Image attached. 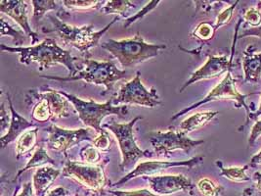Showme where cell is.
Here are the masks:
<instances>
[{"mask_svg": "<svg viewBox=\"0 0 261 196\" xmlns=\"http://www.w3.org/2000/svg\"><path fill=\"white\" fill-rule=\"evenodd\" d=\"M0 48L3 52L19 53L20 62L24 65L36 62L39 66V71L49 69L52 65L61 64L68 69L69 77L74 76L79 72L74 64L79 59L71 55L70 50L61 47L53 38H46L38 44L28 47H11L1 44Z\"/></svg>", "mask_w": 261, "mask_h": 196, "instance_id": "cell-1", "label": "cell"}, {"mask_svg": "<svg viewBox=\"0 0 261 196\" xmlns=\"http://www.w3.org/2000/svg\"><path fill=\"white\" fill-rule=\"evenodd\" d=\"M48 18L53 26L52 30L43 31L44 33H55L65 45L77 49L84 58L91 56V49L99 44L101 37L106 34L111 27L118 22L119 16H116L113 21L100 31H94L93 24H85L83 27H76L62 22L59 18L54 15H48Z\"/></svg>", "mask_w": 261, "mask_h": 196, "instance_id": "cell-2", "label": "cell"}, {"mask_svg": "<svg viewBox=\"0 0 261 196\" xmlns=\"http://www.w3.org/2000/svg\"><path fill=\"white\" fill-rule=\"evenodd\" d=\"M101 47L111 53L125 69L156 57L162 50L166 48V45L147 42L140 34H136L131 38L108 39L101 44Z\"/></svg>", "mask_w": 261, "mask_h": 196, "instance_id": "cell-3", "label": "cell"}, {"mask_svg": "<svg viewBox=\"0 0 261 196\" xmlns=\"http://www.w3.org/2000/svg\"><path fill=\"white\" fill-rule=\"evenodd\" d=\"M84 65L83 70L79 71L74 76L71 77H54V76H40L43 79L52 80L56 82H73V81H83L87 84H92L96 86H105V91L102 92V95H106L108 92L112 91L114 86L122 79L126 77L127 72L124 70H119L116 64L112 61H97L89 58H83Z\"/></svg>", "mask_w": 261, "mask_h": 196, "instance_id": "cell-4", "label": "cell"}, {"mask_svg": "<svg viewBox=\"0 0 261 196\" xmlns=\"http://www.w3.org/2000/svg\"><path fill=\"white\" fill-rule=\"evenodd\" d=\"M59 91L72 104L83 125L94 130L97 134L103 132L102 121L104 118L112 115H116L119 118H125L129 112L127 105L115 106L113 104V97L105 103H97L92 98L89 100H83L63 90Z\"/></svg>", "mask_w": 261, "mask_h": 196, "instance_id": "cell-5", "label": "cell"}, {"mask_svg": "<svg viewBox=\"0 0 261 196\" xmlns=\"http://www.w3.org/2000/svg\"><path fill=\"white\" fill-rule=\"evenodd\" d=\"M109 161L102 164H88L83 161L68 160L62 169V176L71 179L83 188L99 196L105 195L108 185L105 166Z\"/></svg>", "mask_w": 261, "mask_h": 196, "instance_id": "cell-6", "label": "cell"}, {"mask_svg": "<svg viewBox=\"0 0 261 196\" xmlns=\"http://www.w3.org/2000/svg\"><path fill=\"white\" fill-rule=\"evenodd\" d=\"M143 117H135L130 122L124 124H117L111 122L105 124L102 127L107 129L115 135V138L118 141L120 154H121V162L119 164V169L121 171L131 170L133 166L137 163L138 159L143 157H151L152 154L148 151H144L139 148L134 137V126L135 124L142 120Z\"/></svg>", "mask_w": 261, "mask_h": 196, "instance_id": "cell-7", "label": "cell"}, {"mask_svg": "<svg viewBox=\"0 0 261 196\" xmlns=\"http://www.w3.org/2000/svg\"><path fill=\"white\" fill-rule=\"evenodd\" d=\"M250 94H242L239 90H238L237 86H236V80L233 78L231 71L226 74L225 77L222 79V81L214 86V88L207 93V95L205 97L202 98V100L194 103L190 105L189 107H186L182 110L179 111L176 114H174L170 120L171 121H175L176 119H178L179 117L189 113L190 111L194 110L202 105H204L206 103L213 102V101H219V100H231L235 103V107L237 109L240 108H244L247 112V122L246 126L249 124V118L251 115V111L250 107L247 104L246 102V98L249 97Z\"/></svg>", "mask_w": 261, "mask_h": 196, "instance_id": "cell-8", "label": "cell"}, {"mask_svg": "<svg viewBox=\"0 0 261 196\" xmlns=\"http://www.w3.org/2000/svg\"><path fill=\"white\" fill-rule=\"evenodd\" d=\"M113 104L119 105H138L143 107L154 108L163 105L154 86L151 89L146 88L141 81V73L136 72V76L120 87L118 94L113 97Z\"/></svg>", "mask_w": 261, "mask_h": 196, "instance_id": "cell-9", "label": "cell"}, {"mask_svg": "<svg viewBox=\"0 0 261 196\" xmlns=\"http://www.w3.org/2000/svg\"><path fill=\"white\" fill-rule=\"evenodd\" d=\"M149 141L158 157H169L176 150L189 154L195 147L204 143V140H194L180 131L168 130L166 132L155 131L149 133Z\"/></svg>", "mask_w": 261, "mask_h": 196, "instance_id": "cell-10", "label": "cell"}, {"mask_svg": "<svg viewBox=\"0 0 261 196\" xmlns=\"http://www.w3.org/2000/svg\"><path fill=\"white\" fill-rule=\"evenodd\" d=\"M47 133L46 144L49 149L63 154L68 158V150L83 141H93L97 133L90 128L86 129H64L54 124L45 129Z\"/></svg>", "mask_w": 261, "mask_h": 196, "instance_id": "cell-11", "label": "cell"}, {"mask_svg": "<svg viewBox=\"0 0 261 196\" xmlns=\"http://www.w3.org/2000/svg\"><path fill=\"white\" fill-rule=\"evenodd\" d=\"M203 159H204V156L199 155L191 159L181 160V161H163V160L143 161L138 163L133 170H131L126 176L121 178L119 182L112 184V186L118 187L136 178H147V177L158 176V174L173 167H187L189 169H193L194 167L201 164Z\"/></svg>", "mask_w": 261, "mask_h": 196, "instance_id": "cell-12", "label": "cell"}, {"mask_svg": "<svg viewBox=\"0 0 261 196\" xmlns=\"http://www.w3.org/2000/svg\"><path fill=\"white\" fill-rule=\"evenodd\" d=\"M149 183L150 189L159 195L169 196L177 192H185L194 195L195 184L183 174L158 175L143 178Z\"/></svg>", "mask_w": 261, "mask_h": 196, "instance_id": "cell-13", "label": "cell"}, {"mask_svg": "<svg viewBox=\"0 0 261 196\" xmlns=\"http://www.w3.org/2000/svg\"><path fill=\"white\" fill-rule=\"evenodd\" d=\"M233 63V53L229 58L226 55H211L206 62L201 68L196 70L191 75L190 79L181 86L179 89L180 93L183 92L188 86L194 85L202 80H210L219 78L221 75L227 74L231 71Z\"/></svg>", "mask_w": 261, "mask_h": 196, "instance_id": "cell-14", "label": "cell"}, {"mask_svg": "<svg viewBox=\"0 0 261 196\" xmlns=\"http://www.w3.org/2000/svg\"><path fill=\"white\" fill-rule=\"evenodd\" d=\"M0 11L7 15L20 26L27 36L32 38V45H36L38 36L35 33L29 22L28 3L23 0H2L0 2Z\"/></svg>", "mask_w": 261, "mask_h": 196, "instance_id": "cell-15", "label": "cell"}, {"mask_svg": "<svg viewBox=\"0 0 261 196\" xmlns=\"http://www.w3.org/2000/svg\"><path fill=\"white\" fill-rule=\"evenodd\" d=\"M27 98H42L47 101L48 106L52 114V120L60 118H68L71 116V108L73 107L71 102L60 93L59 90L53 88H46V90L36 91L31 89L27 93Z\"/></svg>", "mask_w": 261, "mask_h": 196, "instance_id": "cell-16", "label": "cell"}, {"mask_svg": "<svg viewBox=\"0 0 261 196\" xmlns=\"http://www.w3.org/2000/svg\"><path fill=\"white\" fill-rule=\"evenodd\" d=\"M6 98H7V101H8V107L10 109V112H11V122H10V126H9V129H8L7 133L5 135H2L1 138H0L2 148H5L15 140L17 141L18 138L24 133H25L27 131H29L31 129L38 128L37 122H31V121L27 120L25 118L21 116L17 111L14 109L11 97H10L8 92L6 93Z\"/></svg>", "mask_w": 261, "mask_h": 196, "instance_id": "cell-17", "label": "cell"}, {"mask_svg": "<svg viewBox=\"0 0 261 196\" xmlns=\"http://www.w3.org/2000/svg\"><path fill=\"white\" fill-rule=\"evenodd\" d=\"M242 59L245 83L257 84L261 80V52H255V47L249 45Z\"/></svg>", "mask_w": 261, "mask_h": 196, "instance_id": "cell-18", "label": "cell"}, {"mask_svg": "<svg viewBox=\"0 0 261 196\" xmlns=\"http://www.w3.org/2000/svg\"><path fill=\"white\" fill-rule=\"evenodd\" d=\"M62 175V169L45 166L36 170L33 178V185L36 196H45L48 189Z\"/></svg>", "mask_w": 261, "mask_h": 196, "instance_id": "cell-19", "label": "cell"}, {"mask_svg": "<svg viewBox=\"0 0 261 196\" xmlns=\"http://www.w3.org/2000/svg\"><path fill=\"white\" fill-rule=\"evenodd\" d=\"M219 114L217 111H202L197 112L186 119H184L179 125L178 131L182 132L185 135H188L195 131L206 126L210 122H212L214 118Z\"/></svg>", "mask_w": 261, "mask_h": 196, "instance_id": "cell-20", "label": "cell"}, {"mask_svg": "<svg viewBox=\"0 0 261 196\" xmlns=\"http://www.w3.org/2000/svg\"><path fill=\"white\" fill-rule=\"evenodd\" d=\"M47 165H56V163H55L54 160L49 156L47 150L45 149L44 145H40V146L36 148V151L34 152V155L32 156L30 161L27 163V165L17 173L16 178H15L14 181H17L20 178V176L22 174H24V172L32 170V169L37 170V169L45 167Z\"/></svg>", "mask_w": 261, "mask_h": 196, "instance_id": "cell-21", "label": "cell"}, {"mask_svg": "<svg viewBox=\"0 0 261 196\" xmlns=\"http://www.w3.org/2000/svg\"><path fill=\"white\" fill-rule=\"evenodd\" d=\"M38 131H39V128H35L33 130L31 129L18 138V140L16 141V148H15L16 159H20L21 157L31 152L36 146Z\"/></svg>", "mask_w": 261, "mask_h": 196, "instance_id": "cell-22", "label": "cell"}, {"mask_svg": "<svg viewBox=\"0 0 261 196\" xmlns=\"http://www.w3.org/2000/svg\"><path fill=\"white\" fill-rule=\"evenodd\" d=\"M215 165L220 170V176L225 178L227 180L234 182V183H244L249 182L250 178L247 175V171L250 168L249 165H246L243 167H229L226 168L223 163L219 160L215 161Z\"/></svg>", "mask_w": 261, "mask_h": 196, "instance_id": "cell-23", "label": "cell"}, {"mask_svg": "<svg viewBox=\"0 0 261 196\" xmlns=\"http://www.w3.org/2000/svg\"><path fill=\"white\" fill-rule=\"evenodd\" d=\"M32 4L34 6L33 19L36 29L38 28L40 20L46 15V13L57 8V2L54 0H33Z\"/></svg>", "mask_w": 261, "mask_h": 196, "instance_id": "cell-24", "label": "cell"}, {"mask_svg": "<svg viewBox=\"0 0 261 196\" xmlns=\"http://www.w3.org/2000/svg\"><path fill=\"white\" fill-rule=\"evenodd\" d=\"M0 23H1V28H0L1 37H5V36L11 37L14 43L18 45V47H23L24 42L25 41V36H27L24 31L15 29L11 24H8L3 18L0 19Z\"/></svg>", "mask_w": 261, "mask_h": 196, "instance_id": "cell-25", "label": "cell"}, {"mask_svg": "<svg viewBox=\"0 0 261 196\" xmlns=\"http://www.w3.org/2000/svg\"><path fill=\"white\" fill-rule=\"evenodd\" d=\"M132 7L134 8L135 5L131 1H127V0H111V1L106 2V4L100 9V11L102 14H105V15L116 14L118 16V15L124 14Z\"/></svg>", "mask_w": 261, "mask_h": 196, "instance_id": "cell-26", "label": "cell"}, {"mask_svg": "<svg viewBox=\"0 0 261 196\" xmlns=\"http://www.w3.org/2000/svg\"><path fill=\"white\" fill-rule=\"evenodd\" d=\"M33 100L37 101L32 112L33 120L37 122H45L52 120V114L48 106L47 101L42 98H33Z\"/></svg>", "mask_w": 261, "mask_h": 196, "instance_id": "cell-27", "label": "cell"}, {"mask_svg": "<svg viewBox=\"0 0 261 196\" xmlns=\"http://www.w3.org/2000/svg\"><path fill=\"white\" fill-rule=\"evenodd\" d=\"M197 187L203 196H221L224 192V187L216 184L208 178H202L198 181Z\"/></svg>", "mask_w": 261, "mask_h": 196, "instance_id": "cell-28", "label": "cell"}, {"mask_svg": "<svg viewBox=\"0 0 261 196\" xmlns=\"http://www.w3.org/2000/svg\"><path fill=\"white\" fill-rule=\"evenodd\" d=\"M62 4L69 10H89L99 9L102 6V1L97 0H64Z\"/></svg>", "mask_w": 261, "mask_h": 196, "instance_id": "cell-29", "label": "cell"}, {"mask_svg": "<svg viewBox=\"0 0 261 196\" xmlns=\"http://www.w3.org/2000/svg\"><path fill=\"white\" fill-rule=\"evenodd\" d=\"M215 32L216 30L214 28V24L202 22L195 28V30L191 34V37L198 38L202 41H208L214 38Z\"/></svg>", "mask_w": 261, "mask_h": 196, "instance_id": "cell-30", "label": "cell"}, {"mask_svg": "<svg viewBox=\"0 0 261 196\" xmlns=\"http://www.w3.org/2000/svg\"><path fill=\"white\" fill-rule=\"evenodd\" d=\"M160 3H161V0H153V1L148 2L140 11H138L135 15H133V16H131V17L126 18V19H125V22H124V24H123V27H124L125 29H128L133 23L137 22L138 20H141L146 15H148L149 13L152 12L155 7L159 6Z\"/></svg>", "mask_w": 261, "mask_h": 196, "instance_id": "cell-31", "label": "cell"}, {"mask_svg": "<svg viewBox=\"0 0 261 196\" xmlns=\"http://www.w3.org/2000/svg\"><path fill=\"white\" fill-rule=\"evenodd\" d=\"M80 156L84 163L93 164V165L98 164V162L102 158L99 150L93 144H88L83 146L80 151Z\"/></svg>", "mask_w": 261, "mask_h": 196, "instance_id": "cell-32", "label": "cell"}, {"mask_svg": "<svg viewBox=\"0 0 261 196\" xmlns=\"http://www.w3.org/2000/svg\"><path fill=\"white\" fill-rule=\"evenodd\" d=\"M238 3H239V1H236L234 4L227 7L222 12L218 14V16L216 17L215 24H214L215 30H218L219 28H221L224 24H228L232 20L233 15H234V10L237 7Z\"/></svg>", "mask_w": 261, "mask_h": 196, "instance_id": "cell-33", "label": "cell"}, {"mask_svg": "<svg viewBox=\"0 0 261 196\" xmlns=\"http://www.w3.org/2000/svg\"><path fill=\"white\" fill-rule=\"evenodd\" d=\"M109 194L113 196H164L154 193L151 189L139 188L129 190H109Z\"/></svg>", "mask_w": 261, "mask_h": 196, "instance_id": "cell-34", "label": "cell"}, {"mask_svg": "<svg viewBox=\"0 0 261 196\" xmlns=\"http://www.w3.org/2000/svg\"><path fill=\"white\" fill-rule=\"evenodd\" d=\"M92 144L100 151H109L112 146V139L107 131L103 130L102 133L98 134L92 141Z\"/></svg>", "mask_w": 261, "mask_h": 196, "instance_id": "cell-35", "label": "cell"}, {"mask_svg": "<svg viewBox=\"0 0 261 196\" xmlns=\"http://www.w3.org/2000/svg\"><path fill=\"white\" fill-rule=\"evenodd\" d=\"M244 20L250 24V28H256L261 24V12L258 8L250 7L244 14Z\"/></svg>", "mask_w": 261, "mask_h": 196, "instance_id": "cell-36", "label": "cell"}, {"mask_svg": "<svg viewBox=\"0 0 261 196\" xmlns=\"http://www.w3.org/2000/svg\"><path fill=\"white\" fill-rule=\"evenodd\" d=\"M11 122V118L8 114V111L6 110L4 103L1 104L0 107V128H1V133L4 134L6 129L8 130V126H10Z\"/></svg>", "mask_w": 261, "mask_h": 196, "instance_id": "cell-37", "label": "cell"}, {"mask_svg": "<svg viewBox=\"0 0 261 196\" xmlns=\"http://www.w3.org/2000/svg\"><path fill=\"white\" fill-rule=\"evenodd\" d=\"M261 136V119L254 122L251 128L250 135L249 136V146H253L256 140Z\"/></svg>", "mask_w": 261, "mask_h": 196, "instance_id": "cell-38", "label": "cell"}, {"mask_svg": "<svg viewBox=\"0 0 261 196\" xmlns=\"http://www.w3.org/2000/svg\"><path fill=\"white\" fill-rule=\"evenodd\" d=\"M249 37H257V38H260L261 39V24L259 27H256V28H249V29H246V30L242 31L239 34L238 38Z\"/></svg>", "mask_w": 261, "mask_h": 196, "instance_id": "cell-39", "label": "cell"}, {"mask_svg": "<svg viewBox=\"0 0 261 196\" xmlns=\"http://www.w3.org/2000/svg\"><path fill=\"white\" fill-rule=\"evenodd\" d=\"M34 185L32 182H28L23 185V188H22V191L21 192H18L16 196H33L34 195Z\"/></svg>", "mask_w": 261, "mask_h": 196, "instance_id": "cell-40", "label": "cell"}, {"mask_svg": "<svg viewBox=\"0 0 261 196\" xmlns=\"http://www.w3.org/2000/svg\"><path fill=\"white\" fill-rule=\"evenodd\" d=\"M45 196H68V191L64 187L59 186L49 191Z\"/></svg>", "mask_w": 261, "mask_h": 196, "instance_id": "cell-41", "label": "cell"}, {"mask_svg": "<svg viewBox=\"0 0 261 196\" xmlns=\"http://www.w3.org/2000/svg\"><path fill=\"white\" fill-rule=\"evenodd\" d=\"M252 180L254 182V187L261 192V173L255 172L252 176Z\"/></svg>", "mask_w": 261, "mask_h": 196, "instance_id": "cell-42", "label": "cell"}, {"mask_svg": "<svg viewBox=\"0 0 261 196\" xmlns=\"http://www.w3.org/2000/svg\"><path fill=\"white\" fill-rule=\"evenodd\" d=\"M261 165V150L256 153L254 156L251 157L250 159V163H249V166L250 167H257V166H260Z\"/></svg>", "mask_w": 261, "mask_h": 196, "instance_id": "cell-43", "label": "cell"}, {"mask_svg": "<svg viewBox=\"0 0 261 196\" xmlns=\"http://www.w3.org/2000/svg\"><path fill=\"white\" fill-rule=\"evenodd\" d=\"M259 116H261V97H260V103H259V107L258 109L255 111V112H252L251 115H250V118H249V122L250 121H255Z\"/></svg>", "mask_w": 261, "mask_h": 196, "instance_id": "cell-44", "label": "cell"}, {"mask_svg": "<svg viewBox=\"0 0 261 196\" xmlns=\"http://www.w3.org/2000/svg\"><path fill=\"white\" fill-rule=\"evenodd\" d=\"M252 188H246L241 196H252Z\"/></svg>", "mask_w": 261, "mask_h": 196, "instance_id": "cell-45", "label": "cell"}, {"mask_svg": "<svg viewBox=\"0 0 261 196\" xmlns=\"http://www.w3.org/2000/svg\"><path fill=\"white\" fill-rule=\"evenodd\" d=\"M18 190H19V187H17V188H16V190H15V191H14V193H13L12 196L17 195V193H18Z\"/></svg>", "mask_w": 261, "mask_h": 196, "instance_id": "cell-46", "label": "cell"}]
</instances>
